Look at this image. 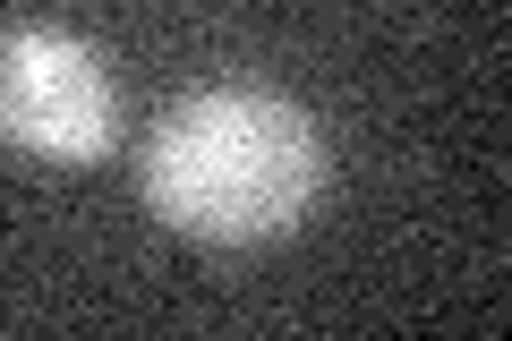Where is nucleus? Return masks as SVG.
Segmentation results:
<instances>
[{"label": "nucleus", "mask_w": 512, "mask_h": 341, "mask_svg": "<svg viewBox=\"0 0 512 341\" xmlns=\"http://www.w3.org/2000/svg\"><path fill=\"white\" fill-rule=\"evenodd\" d=\"M325 128L274 86H197L146 128L137 188L154 222L205 248L291 239L325 197Z\"/></svg>", "instance_id": "nucleus-1"}, {"label": "nucleus", "mask_w": 512, "mask_h": 341, "mask_svg": "<svg viewBox=\"0 0 512 341\" xmlns=\"http://www.w3.org/2000/svg\"><path fill=\"white\" fill-rule=\"evenodd\" d=\"M0 137L35 162H103L120 145V86L69 26L0 35Z\"/></svg>", "instance_id": "nucleus-2"}]
</instances>
